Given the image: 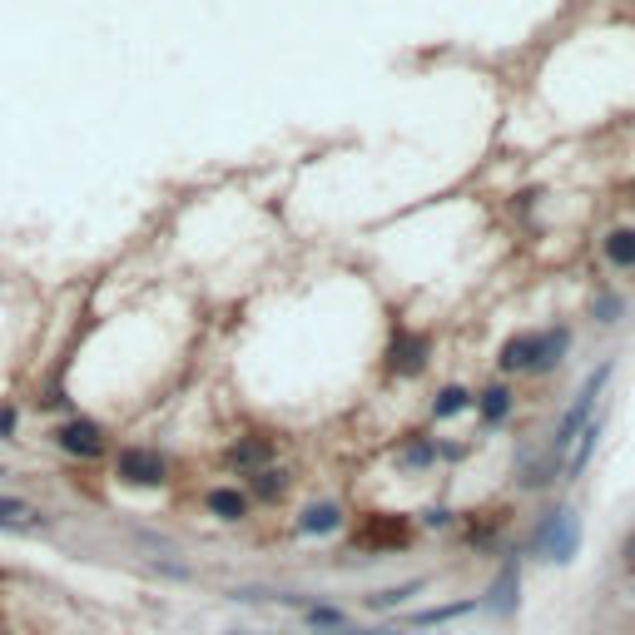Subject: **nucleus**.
I'll return each instance as SVG.
<instances>
[{"label": "nucleus", "mask_w": 635, "mask_h": 635, "mask_svg": "<svg viewBox=\"0 0 635 635\" xmlns=\"http://www.w3.org/2000/svg\"><path fill=\"white\" fill-rule=\"evenodd\" d=\"M10 427H15V407H0V437H10Z\"/></svg>", "instance_id": "24"}, {"label": "nucleus", "mask_w": 635, "mask_h": 635, "mask_svg": "<svg viewBox=\"0 0 635 635\" xmlns=\"http://www.w3.org/2000/svg\"><path fill=\"white\" fill-rule=\"evenodd\" d=\"M477 407H482V422H487V427L507 422V417H511V387H502V382H497V387H487V392L477 397Z\"/></svg>", "instance_id": "16"}, {"label": "nucleus", "mask_w": 635, "mask_h": 635, "mask_svg": "<svg viewBox=\"0 0 635 635\" xmlns=\"http://www.w3.org/2000/svg\"><path fill=\"white\" fill-rule=\"evenodd\" d=\"M333 635H402V631H387V626H373V631H333Z\"/></svg>", "instance_id": "25"}, {"label": "nucleus", "mask_w": 635, "mask_h": 635, "mask_svg": "<svg viewBox=\"0 0 635 635\" xmlns=\"http://www.w3.org/2000/svg\"><path fill=\"white\" fill-rule=\"evenodd\" d=\"M626 566H635V536L626 541Z\"/></svg>", "instance_id": "26"}, {"label": "nucleus", "mask_w": 635, "mask_h": 635, "mask_svg": "<svg viewBox=\"0 0 635 635\" xmlns=\"http://www.w3.org/2000/svg\"><path fill=\"white\" fill-rule=\"evenodd\" d=\"M611 373H616V368H611V363H601V368L586 378V387L576 392V402L566 407V417L556 422V432H551V447H546V452H551L561 467H566V452H571V442H576V437L586 432V422L596 417V407H601V387L611 382Z\"/></svg>", "instance_id": "1"}, {"label": "nucleus", "mask_w": 635, "mask_h": 635, "mask_svg": "<svg viewBox=\"0 0 635 635\" xmlns=\"http://www.w3.org/2000/svg\"><path fill=\"white\" fill-rule=\"evenodd\" d=\"M422 586H427V581H402V586H392V591H373V596H368V611H397L407 596H422Z\"/></svg>", "instance_id": "18"}, {"label": "nucleus", "mask_w": 635, "mask_h": 635, "mask_svg": "<svg viewBox=\"0 0 635 635\" xmlns=\"http://www.w3.org/2000/svg\"><path fill=\"white\" fill-rule=\"evenodd\" d=\"M531 551H541L546 561H556V566H566L576 551H581V521H576V511L571 507H556L541 526H536V536H531Z\"/></svg>", "instance_id": "2"}, {"label": "nucleus", "mask_w": 635, "mask_h": 635, "mask_svg": "<svg viewBox=\"0 0 635 635\" xmlns=\"http://www.w3.org/2000/svg\"><path fill=\"white\" fill-rule=\"evenodd\" d=\"M303 621H308V626H318V631H348L343 606H303Z\"/></svg>", "instance_id": "19"}, {"label": "nucleus", "mask_w": 635, "mask_h": 635, "mask_svg": "<svg viewBox=\"0 0 635 635\" xmlns=\"http://www.w3.org/2000/svg\"><path fill=\"white\" fill-rule=\"evenodd\" d=\"M283 492H288V472H278V467H263V472H254V482H249V502L258 497L263 507L278 502Z\"/></svg>", "instance_id": "13"}, {"label": "nucleus", "mask_w": 635, "mask_h": 635, "mask_svg": "<svg viewBox=\"0 0 635 635\" xmlns=\"http://www.w3.org/2000/svg\"><path fill=\"white\" fill-rule=\"evenodd\" d=\"M35 521H40L35 507H25L15 497H0V526H35Z\"/></svg>", "instance_id": "21"}, {"label": "nucleus", "mask_w": 635, "mask_h": 635, "mask_svg": "<svg viewBox=\"0 0 635 635\" xmlns=\"http://www.w3.org/2000/svg\"><path fill=\"white\" fill-rule=\"evenodd\" d=\"M204 507H209V516H219V521H229V526H234V521H244V516H249V492H239V487H214Z\"/></svg>", "instance_id": "10"}, {"label": "nucleus", "mask_w": 635, "mask_h": 635, "mask_svg": "<svg viewBox=\"0 0 635 635\" xmlns=\"http://www.w3.org/2000/svg\"><path fill=\"white\" fill-rule=\"evenodd\" d=\"M293 531L298 536H338L343 531V507L338 502H313L293 516Z\"/></svg>", "instance_id": "6"}, {"label": "nucleus", "mask_w": 635, "mask_h": 635, "mask_svg": "<svg viewBox=\"0 0 635 635\" xmlns=\"http://www.w3.org/2000/svg\"><path fill=\"white\" fill-rule=\"evenodd\" d=\"M521 606V556H502L492 586H487V611L492 616H516Z\"/></svg>", "instance_id": "5"}, {"label": "nucleus", "mask_w": 635, "mask_h": 635, "mask_svg": "<svg viewBox=\"0 0 635 635\" xmlns=\"http://www.w3.org/2000/svg\"><path fill=\"white\" fill-rule=\"evenodd\" d=\"M432 452H437V447H432V442L422 437V442H412V447H407V462H417V467H427V462H432Z\"/></svg>", "instance_id": "22"}, {"label": "nucleus", "mask_w": 635, "mask_h": 635, "mask_svg": "<svg viewBox=\"0 0 635 635\" xmlns=\"http://www.w3.org/2000/svg\"><path fill=\"white\" fill-rule=\"evenodd\" d=\"M229 462H234V467H249V472H263V467L273 462V442H263V437H244V442L229 452Z\"/></svg>", "instance_id": "12"}, {"label": "nucleus", "mask_w": 635, "mask_h": 635, "mask_svg": "<svg viewBox=\"0 0 635 635\" xmlns=\"http://www.w3.org/2000/svg\"><path fill=\"white\" fill-rule=\"evenodd\" d=\"M229 635H273V631H229Z\"/></svg>", "instance_id": "27"}, {"label": "nucleus", "mask_w": 635, "mask_h": 635, "mask_svg": "<svg viewBox=\"0 0 635 635\" xmlns=\"http://www.w3.org/2000/svg\"><path fill=\"white\" fill-rule=\"evenodd\" d=\"M531 363H536V333H516L502 343V353H497V368L502 373H531Z\"/></svg>", "instance_id": "9"}, {"label": "nucleus", "mask_w": 635, "mask_h": 635, "mask_svg": "<svg viewBox=\"0 0 635 635\" xmlns=\"http://www.w3.org/2000/svg\"><path fill=\"white\" fill-rule=\"evenodd\" d=\"M115 477L125 482V487H164L169 482V457L164 452H154V447H125L120 457H115Z\"/></svg>", "instance_id": "3"}, {"label": "nucleus", "mask_w": 635, "mask_h": 635, "mask_svg": "<svg viewBox=\"0 0 635 635\" xmlns=\"http://www.w3.org/2000/svg\"><path fill=\"white\" fill-rule=\"evenodd\" d=\"M477 611V601H452V606H437V611H422V616H412L417 626H442V621H462V616H472Z\"/></svg>", "instance_id": "20"}, {"label": "nucleus", "mask_w": 635, "mask_h": 635, "mask_svg": "<svg viewBox=\"0 0 635 635\" xmlns=\"http://www.w3.org/2000/svg\"><path fill=\"white\" fill-rule=\"evenodd\" d=\"M55 447H60L65 457H75V462H95V457H105L110 432H105L100 422H90V417H70V422L55 427Z\"/></svg>", "instance_id": "4"}, {"label": "nucleus", "mask_w": 635, "mask_h": 635, "mask_svg": "<svg viewBox=\"0 0 635 635\" xmlns=\"http://www.w3.org/2000/svg\"><path fill=\"white\" fill-rule=\"evenodd\" d=\"M467 407H477V397H472L467 387H442V392H437V402H432V417H437V422H447V417H462Z\"/></svg>", "instance_id": "15"}, {"label": "nucleus", "mask_w": 635, "mask_h": 635, "mask_svg": "<svg viewBox=\"0 0 635 635\" xmlns=\"http://www.w3.org/2000/svg\"><path fill=\"white\" fill-rule=\"evenodd\" d=\"M566 348H571V333L566 328H551V333H536V363H531V373H556L561 363H566Z\"/></svg>", "instance_id": "7"}, {"label": "nucleus", "mask_w": 635, "mask_h": 635, "mask_svg": "<svg viewBox=\"0 0 635 635\" xmlns=\"http://www.w3.org/2000/svg\"><path fill=\"white\" fill-rule=\"evenodd\" d=\"M407 536H412V531H407V521H397V516H368V526H363V531H358V541H363V546H407Z\"/></svg>", "instance_id": "8"}, {"label": "nucleus", "mask_w": 635, "mask_h": 635, "mask_svg": "<svg viewBox=\"0 0 635 635\" xmlns=\"http://www.w3.org/2000/svg\"><path fill=\"white\" fill-rule=\"evenodd\" d=\"M596 318H601V323H616V318H621V298H601V303H596Z\"/></svg>", "instance_id": "23"}, {"label": "nucleus", "mask_w": 635, "mask_h": 635, "mask_svg": "<svg viewBox=\"0 0 635 635\" xmlns=\"http://www.w3.org/2000/svg\"><path fill=\"white\" fill-rule=\"evenodd\" d=\"M606 263L611 268H635V229H611L606 234Z\"/></svg>", "instance_id": "17"}, {"label": "nucleus", "mask_w": 635, "mask_h": 635, "mask_svg": "<svg viewBox=\"0 0 635 635\" xmlns=\"http://www.w3.org/2000/svg\"><path fill=\"white\" fill-rule=\"evenodd\" d=\"M596 442H601V417H591L586 432H581V442H576V452H566V477H581L586 472V462L596 457Z\"/></svg>", "instance_id": "11"}, {"label": "nucleus", "mask_w": 635, "mask_h": 635, "mask_svg": "<svg viewBox=\"0 0 635 635\" xmlns=\"http://www.w3.org/2000/svg\"><path fill=\"white\" fill-rule=\"evenodd\" d=\"M427 363V338H402L392 348V373H422Z\"/></svg>", "instance_id": "14"}]
</instances>
